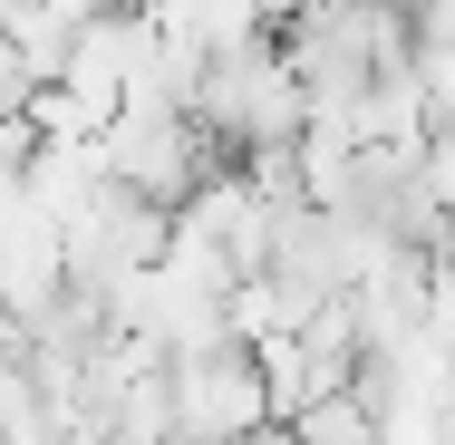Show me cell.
Returning <instances> with one entry per match:
<instances>
[{"label": "cell", "mask_w": 455, "mask_h": 445, "mask_svg": "<svg viewBox=\"0 0 455 445\" xmlns=\"http://www.w3.org/2000/svg\"><path fill=\"white\" fill-rule=\"evenodd\" d=\"M165 426H175V445H233V436H252V426H272L262 358L243 349V339L165 358Z\"/></svg>", "instance_id": "2"}, {"label": "cell", "mask_w": 455, "mask_h": 445, "mask_svg": "<svg viewBox=\"0 0 455 445\" xmlns=\"http://www.w3.org/2000/svg\"><path fill=\"white\" fill-rule=\"evenodd\" d=\"M184 116L233 155V165H252V155H291V136H300V88H291V68H281V39H243V49H213V59H194V88H184Z\"/></svg>", "instance_id": "1"}, {"label": "cell", "mask_w": 455, "mask_h": 445, "mask_svg": "<svg viewBox=\"0 0 455 445\" xmlns=\"http://www.w3.org/2000/svg\"><path fill=\"white\" fill-rule=\"evenodd\" d=\"M233 445H291V426H252V436H233Z\"/></svg>", "instance_id": "3"}]
</instances>
